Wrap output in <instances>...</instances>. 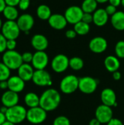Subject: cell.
Returning <instances> with one entry per match:
<instances>
[{
    "instance_id": "2",
    "label": "cell",
    "mask_w": 124,
    "mask_h": 125,
    "mask_svg": "<svg viewBox=\"0 0 124 125\" xmlns=\"http://www.w3.org/2000/svg\"><path fill=\"white\" fill-rule=\"evenodd\" d=\"M1 62L10 70H17L23 63L22 59V54L15 50H7L5 52H4L1 56Z\"/></svg>"
},
{
    "instance_id": "26",
    "label": "cell",
    "mask_w": 124,
    "mask_h": 125,
    "mask_svg": "<svg viewBox=\"0 0 124 125\" xmlns=\"http://www.w3.org/2000/svg\"><path fill=\"white\" fill-rule=\"evenodd\" d=\"M2 14L7 21H16L19 17L18 10L17 9L16 7H12V6H6Z\"/></svg>"
},
{
    "instance_id": "30",
    "label": "cell",
    "mask_w": 124,
    "mask_h": 125,
    "mask_svg": "<svg viewBox=\"0 0 124 125\" xmlns=\"http://www.w3.org/2000/svg\"><path fill=\"white\" fill-rule=\"evenodd\" d=\"M11 76V70L1 62H0V81H7Z\"/></svg>"
},
{
    "instance_id": "53",
    "label": "cell",
    "mask_w": 124,
    "mask_h": 125,
    "mask_svg": "<svg viewBox=\"0 0 124 125\" xmlns=\"http://www.w3.org/2000/svg\"><path fill=\"white\" fill-rule=\"evenodd\" d=\"M0 62H1V55H0Z\"/></svg>"
},
{
    "instance_id": "34",
    "label": "cell",
    "mask_w": 124,
    "mask_h": 125,
    "mask_svg": "<svg viewBox=\"0 0 124 125\" xmlns=\"http://www.w3.org/2000/svg\"><path fill=\"white\" fill-rule=\"evenodd\" d=\"M7 39L0 32V53H3L7 51Z\"/></svg>"
},
{
    "instance_id": "36",
    "label": "cell",
    "mask_w": 124,
    "mask_h": 125,
    "mask_svg": "<svg viewBox=\"0 0 124 125\" xmlns=\"http://www.w3.org/2000/svg\"><path fill=\"white\" fill-rule=\"evenodd\" d=\"M17 46L16 40H7V50L14 51Z\"/></svg>"
},
{
    "instance_id": "32",
    "label": "cell",
    "mask_w": 124,
    "mask_h": 125,
    "mask_svg": "<svg viewBox=\"0 0 124 125\" xmlns=\"http://www.w3.org/2000/svg\"><path fill=\"white\" fill-rule=\"evenodd\" d=\"M70 121L69 119L64 116H59L56 117L54 121L53 125H70Z\"/></svg>"
},
{
    "instance_id": "6",
    "label": "cell",
    "mask_w": 124,
    "mask_h": 125,
    "mask_svg": "<svg viewBox=\"0 0 124 125\" xmlns=\"http://www.w3.org/2000/svg\"><path fill=\"white\" fill-rule=\"evenodd\" d=\"M20 31L17 22L15 21H4L1 30V33L7 40H17Z\"/></svg>"
},
{
    "instance_id": "44",
    "label": "cell",
    "mask_w": 124,
    "mask_h": 125,
    "mask_svg": "<svg viewBox=\"0 0 124 125\" xmlns=\"http://www.w3.org/2000/svg\"><path fill=\"white\" fill-rule=\"evenodd\" d=\"M113 77L114 80L119 81L121 78V73L118 70V71H115V72L113 73Z\"/></svg>"
},
{
    "instance_id": "46",
    "label": "cell",
    "mask_w": 124,
    "mask_h": 125,
    "mask_svg": "<svg viewBox=\"0 0 124 125\" xmlns=\"http://www.w3.org/2000/svg\"><path fill=\"white\" fill-rule=\"evenodd\" d=\"M7 4L4 0H0V13H2L4 10L5 9Z\"/></svg>"
},
{
    "instance_id": "8",
    "label": "cell",
    "mask_w": 124,
    "mask_h": 125,
    "mask_svg": "<svg viewBox=\"0 0 124 125\" xmlns=\"http://www.w3.org/2000/svg\"><path fill=\"white\" fill-rule=\"evenodd\" d=\"M31 81L36 86L40 87L50 86L53 83L50 74L45 70H35Z\"/></svg>"
},
{
    "instance_id": "49",
    "label": "cell",
    "mask_w": 124,
    "mask_h": 125,
    "mask_svg": "<svg viewBox=\"0 0 124 125\" xmlns=\"http://www.w3.org/2000/svg\"><path fill=\"white\" fill-rule=\"evenodd\" d=\"M96 1L98 2V4H105V3L109 1V0H96Z\"/></svg>"
},
{
    "instance_id": "10",
    "label": "cell",
    "mask_w": 124,
    "mask_h": 125,
    "mask_svg": "<svg viewBox=\"0 0 124 125\" xmlns=\"http://www.w3.org/2000/svg\"><path fill=\"white\" fill-rule=\"evenodd\" d=\"M98 86V81L96 79L90 77L85 76L79 78V86L78 89L84 94H92L94 93Z\"/></svg>"
},
{
    "instance_id": "29",
    "label": "cell",
    "mask_w": 124,
    "mask_h": 125,
    "mask_svg": "<svg viewBox=\"0 0 124 125\" xmlns=\"http://www.w3.org/2000/svg\"><path fill=\"white\" fill-rule=\"evenodd\" d=\"M84 66V62L83 59L78 56H74L69 59V67L73 70L78 71L83 69Z\"/></svg>"
},
{
    "instance_id": "13",
    "label": "cell",
    "mask_w": 124,
    "mask_h": 125,
    "mask_svg": "<svg viewBox=\"0 0 124 125\" xmlns=\"http://www.w3.org/2000/svg\"><path fill=\"white\" fill-rule=\"evenodd\" d=\"M49 63V57L45 51H36L33 55V59L31 63L35 70H45Z\"/></svg>"
},
{
    "instance_id": "38",
    "label": "cell",
    "mask_w": 124,
    "mask_h": 125,
    "mask_svg": "<svg viewBox=\"0 0 124 125\" xmlns=\"http://www.w3.org/2000/svg\"><path fill=\"white\" fill-rule=\"evenodd\" d=\"M105 9V10H106V12H107V13L108 14L109 16L113 15L118 11L116 7H115V6H113V5H112V4H109Z\"/></svg>"
},
{
    "instance_id": "35",
    "label": "cell",
    "mask_w": 124,
    "mask_h": 125,
    "mask_svg": "<svg viewBox=\"0 0 124 125\" xmlns=\"http://www.w3.org/2000/svg\"><path fill=\"white\" fill-rule=\"evenodd\" d=\"M30 4H31L30 0H20L18 7L19 8V10H20L22 11H26L29 9Z\"/></svg>"
},
{
    "instance_id": "43",
    "label": "cell",
    "mask_w": 124,
    "mask_h": 125,
    "mask_svg": "<svg viewBox=\"0 0 124 125\" xmlns=\"http://www.w3.org/2000/svg\"><path fill=\"white\" fill-rule=\"evenodd\" d=\"M108 2L110 3V4H112L116 7L121 5V0H109Z\"/></svg>"
},
{
    "instance_id": "15",
    "label": "cell",
    "mask_w": 124,
    "mask_h": 125,
    "mask_svg": "<svg viewBox=\"0 0 124 125\" xmlns=\"http://www.w3.org/2000/svg\"><path fill=\"white\" fill-rule=\"evenodd\" d=\"M1 103L2 105L7 108H11L19 103V95L18 93L10 90H6L1 97Z\"/></svg>"
},
{
    "instance_id": "37",
    "label": "cell",
    "mask_w": 124,
    "mask_h": 125,
    "mask_svg": "<svg viewBox=\"0 0 124 125\" xmlns=\"http://www.w3.org/2000/svg\"><path fill=\"white\" fill-rule=\"evenodd\" d=\"M82 21H83L84 23H86L88 24H91V23H93V14L84 12V14L83 15Z\"/></svg>"
},
{
    "instance_id": "21",
    "label": "cell",
    "mask_w": 124,
    "mask_h": 125,
    "mask_svg": "<svg viewBox=\"0 0 124 125\" xmlns=\"http://www.w3.org/2000/svg\"><path fill=\"white\" fill-rule=\"evenodd\" d=\"M17 70H18V75L21 79H23L25 82L32 80L35 71L32 65L31 64H27V63H23Z\"/></svg>"
},
{
    "instance_id": "41",
    "label": "cell",
    "mask_w": 124,
    "mask_h": 125,
    "mask_svg": "<svg viewBox=\"0 0 124 125\" xmlns=\"http://www.w3.org/2000/svg\"><path fill=\"white\" fill-rule=\"evenodd\" d=\"M107 125H124V123L118 119H115L113 118L107 124Z\"/></svg>"
},
{
    "instance_id": "52",
    "label": "cell",
    "mask_w": 124,
    "mask_h": 125,
    "mask_svg": "<svg viewBox=\"0 0 124 125\" xmlns=\"http://www.w3.org/2000/svg\"><path fill=\"white\" fill-rule=\"evenodd\" d=\"M121 5L124 7V0H121Z\"/></svg>"
},
{
    "instance_id": "1",
    "label": "cell",
    "mask_w": 124,
    "mask_h": 125,
    "mask_svg": "<svg viewBox=\"0 0 124 125\" xmlns=\"http://www.w3.org/2000/svg\"><path fill=\"white\" fill-rule=\"evenodd\" d=\"M61 94L55 89H48L39 97V106L47 112L56 110L61 103Z\"/></svg>"
},
{
    "instance_id": "45",
    "label": "cell",
    "mask_w": 124,
    "mask_h": 125,
    "mask_svg": "<svg viewBox=\"0 0 124 125\" xmlns=\"http://www.w3.org/2000/svg\"><path fill=\"white\" fill-rule=\"evenodd\" d=\"M6 121H7V118L5 114H3L0 111V125H3Z\"/></svg>"
},
{
    "instance_id": "47",
    "label": "cell",
    "mask_w": 124,
    "mask_h": 125,
    "mask_svg": "<svg viewBox=\"0 0 124 125\" xmlns=\"http://www.w3.org/2000/svg\"><path fill=\"white\" fill-rule=\"evenodd\" d=\"M102 124L99 122V121L97 119H96V118H94V119H92L90 122H89V124L88 125H101Z\"/></svg>"
},
{
    "instance_id": "9",
    "label": "cell",
    "mask_w": 124,
    "mask_h": 125,
    "mask_svg": "<svg viewBox=\"0 0 124 125\" xmlns=\"http://www.w3.org/2000/svg\"><path fill=\"white\" fill-rule=\"evenodd\" d=\"M50 65L52 70L55 73H64L69 67V59L64 54H57L52 59Z\"/></svg>"
},
{
    "instance_id": "50",
    "label": "cell",
    "mask_w": 124,
    "mask_h": 125,
    "mask_svg": "<svg viewBox=\"0 0 124 125\" xmlns=\"http://www.w3.org/2000/svg\"><path fill=\"white\" fill-rule=\"evenodd\" d=\"M15 125V124H13V123H12V122H10L6 121L3 125Z\"/></svg>"
},
{
    "instance_id": "31",
    "label": "cell",
    "mask_w": 124,
    "mask_h": 125,
    "mask_svg": "<svg viewBox=\"0 0 124 125\" xmlns=\"http://www.w3.org/2000/svg\"><path fill=\"white\" fill-rule=\"evenodd\" d=\"M115 53L118 59H124V40L117 42L115 45Z\"/></svg>"
},
{
    "instance_id": "25",
    "label": "cell",
    "mask_w": 124,
    "mask_h": 125,
    "mask_svg": "<svg viewBox=\"0 0 124 125\" xmlns=\"http://www.w3.org/2000/svg\"><path fill=\"white\" fill-rule=\"evenodd\" d=\"M37 16L42 21H48L50 17L52 15L51 10L49 6L46 4H40L37 7L36 10Z\"/></svg>"
},
{
    "instance_id": "19",
    "label": "cell",
    "mask_w": 124,
    "mask_h": 125,
    "mask_svg": "<svg viewBox=\"0 0 124 125\" xmlns=\"http://www.w3.org/2000/svg\"><path fill=\"white\" fill-rule=\"evenodd\" d=\"M8 89L16 93H20L25 89V81L18 75H12L7 80Z\"/></svg>"
},
{
    "instance_id": "17",
    "label": "cell",
    "mask_w": 124,
    "mask_h": 125,
    "mask_svg": "<svg viewBox=\"0 0 124 125\" xmlns=\"http://www.w3.org/2000/svg\"><path fill=\"white\" fill-rule=\"evenodd\" d=\"M48 22L49 26L55 30H63L68 24L64 15L59 13L52 14Z\"/></svg>"
},
{
    "instance_id": "16",
    "label": "cell",
    "mask_w": 124,
    "mask_h": 125,
    "mask_svg": "<svg viewBox=\"0 0 124 125\" xmlns=\"http://www.w3.org/2000/svg\"><path fill=\"white\" fill-rule=\"evenodd\" d=\"M31 45L36 51H45L49 45L48 38L42 34H36L31 39Z\"/></svg>"
},
{
    "instance_id": "14",
    "label": "cell",
    "mask_w": 124,
    "mask_h": 125,
    "mask_svg": "<svg viewBox=\"0 0 124 125\" xmlns=\"http://www.w3.org/2000/svg\"><path fill=\"white\" fill-rule=\"evenodd\" d=\"M88 47L91 51L94 53H102L105 52L108 47L107 40L103 37H95L92 38L89 43Z\"/></svg>"
},
{
    "instance_id": "48",
    "label": "cell",
    "mask_w": 124,
    "mask_h": 125,
    "mask_svg": "<svg viewBox=\"0 0 124 125\" xmlns=\"http://www.w3.org/2000/svg\"><path fill=\"white\" fill-rule=\"evenodd\" d=\"M7 109H8V108H7V107L2 105V106L0 108V111H1V113H3V114H6V112L7 111Z\"/></svg>"
},
{
    "instance_id": "18",
    "label": "cell",
    "mask_w": 124,
    "mask_h": 125,
    "mask_svg": "<svg viewBox=\"0 0 124 125\" xmlns=\"http://www.w3.org/2000/svg\"><path fill=\"white\" fill-rule=\"evenodd\" d=\"M101 100L102 104L109 107H114L117 105V97L116 94L110 88L104 89L101 92Z\"/></svg>"
},
{
    "instance_id": "24",
    "label": "cell",
    "mask_w": 124,
    "mask_h": 125,
    "mask_svg": "<svg viewBox=\"0 0 124 125\" xmlns=\"http://www.w3.org/2000/svg\"><path fill=\"white\" fill-rule=\"evenodd\" d=\"M24 103L29 108L39 106V97L34 92H28L24 96Z\"/></svg>"
},
{
    "instance_id": "20",
    "label": "cell",
    "mask_w": 124,
    "mask_h": 125,
    "mask_svg": "<svg viewBox=\"0 0 124 125\" xmlns=\"http://www.w3.org/2000/svg\"><path fill=\"white\" fill-rule=\"evenodd\" d=\"M109 15L107 13L105 9L98 8L93 13V23L99 27L105 26L109 21Z\"/></svg>"
},
{
    "instance_id": "28",
    "label": "cell",
    "mask_w": 124,
    "mask_h": 125,
    "mask_svg": "<svg viewBox=\"0 0 124 125\" xmlns=\"http://www.w3.org/2000/svg\"><path fill=\"white\" fill-rule=\"evenodd\" d=\"M74 30L76 31L77 35L80 36H84L89 33L91 30L90 24H88L86 23H84L83 21H80L74 25Z\"/></svg>"
},
{
    "instance_id": "27",
    "label": "cell",
    "mask_w": 124,
    "mask_h": 125,
    "mask_svg": "<svg viewBox=\"0 0 124 125\" xmlns=\"http://www.w3.org/2000/svg\"><path fill=\"white\" fill-rule=\"evenodd\" d=\"M98 2L96 0H83L80 7L86 13L93 14L98 8Z\"/></svg>"
},
{
    "instance_id": "39",
    "label": "cell",
    "mask_w": 124,
    "mask_h": 125,
    "mask_svg": "<svg viewBox=\"0 0 124 125\" xmlns=\"http://www.w3.org/2000/svg\"><path fill=\"white\" fill-rule=\"evenodd\" d=\"M65 35H66V37H67L68 39H74V38L76 37V36H77V34L76 31H75L74 30V29H68V30L66 31Z\"/></svg>"
},
{
    "instance_id": "40",
    "label": "cell",
    "mask_w": 124,
    "mask_h": 125,
    "mask_svg": "<svg viewBox=\"0 0 124 125\" xmlns=\"http://www.w3.org/2000/svg\"><path fill=\"white\" fill-rule=\"evenodd\" d=\"M7 6H12V7H17L20 2V0H4Z\"/></svg>"
},
{
    "instance_id": "12",
    "label": "cell",
    "mask_w": 124,
    "mask_h": 125,
    "mask_svg": "<svg viewBox=\"0 0 124 125\" xmlns=\"http://www.w3.org/2000/svg\"><path fill=\"white\" fill-rule=\"evenodd\" d=\"M18 26L21 31L28 34L34 25V18L29 13H23L19 15L16 21Z\"/></svg>"
},
{
    "instance_id": "33",
    "label": "cell",
    "mask_w": 124,
    "mask_h": 125,
    "mask_svg": "<svg viewBox=\"0 0 124 125\" xmlns=\"http://www.w3.org/2000/svg\"><path fill=\"white\" fill-rule=\"evenodd\" d=\"M33 55L34 53L26 51L24 52L23 53H22V59H23V63H27V64H30L32 62L33 59Z\"/></svg>"
},
{
    "instance_id": "23",
    "label": "cell",
    "mask_w": 124,
    "mask_h": 125,
    "mask_svg": "<svg viewBox=\"0 0 124 125\" xmlns=\"http://www.w3.org/2000/svg\"><path fill=\"white\" fill-rule=\"evenodd\" d=\"M104 64L106 70L110 73H114L115 71H118L121 66L119 59L116 56L113 55L107 56L105 59Z\"/></svg>"
},
{
    "instance_id": "3",
    "label": "cell",
    "mask_w": 124,
    "mask_h": 125,
    "mask_svg": "<svg viewBox=\"0 0 124 125\" xmlns=\"http://www.w3.org/2000/svg\"><path fill=\"white\" fill-rule=\"evenodd\" d=\"M27 110L20 105H16L11 108H8L5 114L7 121L10 122L15 125L20 124L26 119Z\"/></svg>"
},
{
    "instance_id": "5",
    "label": "cell",
    "mask_w": 124,
    "mask_h": 125,
    "mask_svg": "<svg viewBox=\"0 0 124 125\" xmlns=\"http://www.w3.org/2000/svg\"><path fill=\"white\" fill-rule=\"evenodd\" d=\"M47 119V111L40 106L29 108L27 110L26 119L33 125H39L43 123Z\"/></svg>"
},
{
    "instance_id": "42",
    "label": "cell",
    "mask_w": 124,
    "mask_h": 125,
    "mask_svg": "<svg viewBox=\"0 0 124 125\" xmlns=\"http://www.w3.org/2000/svg\"><path fill=\"white\" fill-rule=\"evenodd\" d=\"M0 89L8 90V83H7V81H0Z\"/></svg>"
},
{
    "instance_id": "11",
    "label": "cell",
    "mask_w": 124,
    "mask_h": 125,
    "mask_svg": "<svg viewBox=\"0 0 124 125\" xmlns=\"http://www.w3.org/2000/svg\"><path fill=\"white\" fill-rule=\"evenodd\" d=\"M113 111L111 107L102 104L99 105L95 111V118L101 124H107L113 117Z\"/></svg>"
},
{
    "instance_id": "4",
    "label": "cell",
    "mask_w": 124,
    "mask_h": 125,
    "mask_svg": "<svg viewBox=\"0 0 124 125\" xmlns=\"http://www.w3.org/2000/svg\"><path fill=\"white\" fill-rule=\"evenodd\" d=\"M79 86V78L74 75H68L62 78L60 83V90L66 94L74 93Z\"/></svg>"
},
{
    "instance_id": "7",
    "label": "cell",
    "mask_w": 124,
    "mask_h": 125,
    "mask_svg": "<svg viewBox=\"0 0 124 125\" xmlns=\"http://www.w3.org/2000/svg\"><path fill=\"white\" fill-rule=\"evenodd\" d=\"M83 14L84 12L80 7L72 5L65 10L64 15L69 24L75 25L82 21Z\"/></svg>"
},
{
    "instance_id": "22",
    "label": "cell",
    "mask_w": 124,
    "mask_h": 125,
    "mask_svg": "<svg viewBox=\"0 0 124 125\" xmlns=\"http://www.w3.org/2000/svg\"><path fill=\"white\" fill-rule=\"evenodd\" d=\"M110 23L113 27L117 31H124V12L117 11L113 15L111 16Z\"/></svg>"
},
{
    "instance_id": "51",
    "label": "cell",
    "mask_w": 124,
    "mask_h": 125,
    "mask_svg": "<svg viewBox=\"0 0 124 125\" xmlns=\"http://www.w3.org/2000/svg\"><path fill=\"white\" fill-rule=\"evenodd\" d=\"M3 23H4V22L2 21V19H1V17H0V31H1V28H2Z\"/></svg>"
}]
</instances>
